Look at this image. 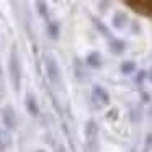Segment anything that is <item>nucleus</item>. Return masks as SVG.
<instances>
[{"label":"nucleus","instance_id":"nucleus-1","mask_svg":"<svg viewBox=\"0 0 152 152\" xmlns=\"http://www.w3.org/2000/svg\"><path fill=\"white\" fill-rule=\"evenodd\" d=\"M8 74H10V80L13 85L15 92H20L21 87V64H20V57H18L17 48H12L10 53V59H8Z\"/></svg>","mask_w":152,"mask_h":152},{"label":"nucleus","instance_id":"nucleus-2","mask_svg":"<svg viewBox=\"0 0 152 152\" xmlns=\"http://www.w3.org/2000/svg\"><path fill=\"white\" fill-rule=\"evenodd\" d=\"M44 69H46V75L49 79V82L56 87L62 85V74H61V67L57 64V61L54 59L51 54L44 56Z\"/></svg>","mask_w":152,"mask_h":152},{"label":"nucleus","instance_id":"nucleus-3","mask_svg":"<svg viewBox=\"0 0 152 152\" xmlns=\"http://www.w3.org/2000/svg\"><path fill=\"white\" fill-rule=\"evenodd\" d=\"M2 121H4V126L8 131H15L17 129L18 118H17V113H15V108L12 105L4 106V110H2Z\"/></svg>","mask_w":152,"mask_h":152},{"label":"nucleus","instance_id":"nucleus-4","mask_svg":"<svg viewBox=\"0 0 152 152\" xmlns=\"http://www.w3.org/2000/svg\"><path fill=\"white\" fill-rule=\"evenodd\" d=\"M92 98H93V102L98 103V106H108L110 103H111L110 93L106 92L102 85H93L92 87Z\"/></svg>","mask_w":152,"mask_h":152},{"label":"nucleus","instance_id":"nucleus-5","mask_svg":"<svg viewBox=\"0 0 152 152\" xmlns=\"http://www.w3.org/2000/svg\"><path fill=\"white\" fill-rule=\"evenodd\" d=\"M25 108L34 118L39 116V105H38V100L33 93H26V96H25Z\"/></svg>","mask_w":152,"mask_h":152},{"label":"nucleus","instance_id":"nucleus-6","mask_svg":"<svg viewBox=\"0 0 152 152\" xmlns=\"http://www.w3.org/2000/svg\"><path fill=\"white\" fill-rule=\"evenodd\" d=\"M85 137L87 142H92L98 139V124H96L95 119H88L85 124Z\"/></svg>","mask_w":152,"mask_h":152},{"label":"nucleus","instance_id":"nucleus-7","mask_svg":"<svg viewBox=\"0 0 152 152\" xmlns=\"http://www.w3.org/2000/svg\"><path fill=\"white\" fill-rule=\"evenodd\" d=\"M85 64L88 67H92V69H100V67L103 66L102 54H100L98 51H92V53H88L87 57H85Z\"/></svg>","mask_w":152,"mask_h":152},{"label":"nucleus","instance_id":"nucleus-8","mask_svg":"<svg viewBox=\"0 0 152 152\" xmlns=\"http://www.w3.org/2000/svg\"><path fill=\"white\" fill-rule=\"evenodd\" d=\"M111 21H113V28H115V30H124L126 25L129 23V18L124 12H115Z\"/></svg>","mask_w":152,"mask_h":152},{"label":"nucleus","instance_id":"nucleus-9","mask_svg":"<svg viewBox=\"0 0 152 152\" xmlns=\"http://www.w3.org/2000/svg\"><path fill=\"white\" fill-rule=\"evenodd\" d=\"M108 48H110V51H111L113 54H123L126 51V43L123 39H119V38H110V41H108Z\"/></svg>","mask_w":152,"mask_h":152},{"label":"nucleus","instance_id":"nucleus-10","mask_svg":"<svg viewBox=\"0 0 152 152\" xmlns=\"http://www.w3.org/2000/svg\"><path fill=\"white\" fill-rule=\"evenodd\" d=\"M46 31H48V36L51 38V39H59L61 36V25L57 23V21H51L48 20V26H46Z\"/></svg>","mask_w":152,"mask_h":152},{"label":"nucleus","instance_id":"nucleus-11","mask_svg":"<svg viewBox=\"0 0 152 152\" xmlns=\"http://www.w3.org/2000/svg\"><path fill=\"white\" fill-rule=\"evenodd\" d=\"M92 21H93V26H95V30L98 31V33L102 34V36L108 38V39L111 38V31H110V28L106 26V25L103 23L102 20H98L96 17H93V18H92Z\"/></svg>","mask_w":152,"mask_h":152},{"label":"nucleus","instance_id":"nucleus-12","mask_svg":"<svg viewBox=\"0 0 152 152\" xmlns=\"http://www.w3.org/2000/svg\"><path fill=\"white\" fill-rule=\"evenodd\" d=\"M36 12L38 15H39L41 18H44V20H49V7H48L46 0H36Z\"/></svg>","mask_w":152,"mask_h":152},{"label":"nucleus","instance_id":"nucleus-13","mask_svg":"<svg viewBox=\"0 0 152 152\" xmlns=\"http://www.w3.org/2000/svg\"><path fill=\"white\" fill-rule=\"evenodd\" d=\"M137 66H136L134 61H123L121 66H119V70H121L123 75H131V74L136 72Z\"/></svg>","mask_w":152,"mask_h":152},{"label":"nucleus","instance_id":"nucleus-14","mask_svg":"<svg viewBox=\"0 0 152 152\" xmlns=\"http://www.w3.org/2000/svg\"><path fill=\"white\" fill-rule=\"evenodd\" d=\"M8 144H10V139L0 131V152H5V149L8 147Z\"/></svg>","mask_w":152,"mask_h":152},{"label":"nucleus","instance_id":"nucleus-15","mask_svg":"<svg viewBox=\"0 0 152 152\" xmlns=\"http://www.w3.org/2000/svg\"><path fill=\"white\" fill-rule=\"evenodd\" d=\"M145 79H147V72H145V70H139L134 77V82L137 83V85H142V82H144Z\"/></svg>","mask_w":152,"mask_h":152},{"label":"nucleus","instance_id":"nucleus-16","mask_svg":"<svg viewBox=\"0 0 152 152\" xmlns=\"http://www.w3.org/2000/svg\"><path fill=\"white\" fill-rule=\"evenodd\" d=\"M5 96V80H4V70L0 67V98Z\"/></svg>","mask_w":152,"mask_h":152},{"label":"nucleus","instance_id":"nucleus-17","mask_svg":"<svg viewBox=\"0 0 152 152\" xmlns=\"http://www.w3.org/2000/svg\"><path fill=\"white\" fill-rule=\"evenodd\" d=\"M118 108H111L108 111V115H106V119H108V121H116V119H118Z\"/></svg>","mask_w":152,"mask_h":152},{"label":"nucleus","instance_id":"nucleus-18","mask_svg":"<svg viewBox=\"0 0 152 152\" xmlns=\"http://www.w3.org/2000/svg\"><path fill=\"white\" fill-rule=\"evenodd\" d=\"M54 152H67V147L64 144H54Z\"/></svg>","mask_w":152,"mask_h":152},{"label":"nucleus","instance_id":"nucleus-19","mask_svg":"<svg viewBox=\"0 0 152 152\" xmlns=\"http://www.w3.org/2000/svg\"><path fill=\"white\" fill-rule=\"evenodd\" d=\"M142 102H144V103H149V102H151V95H149V93H142Z\"/></svg>","mask_w":152,"mask_h":152},{"label":"nucleus","instance_id":"nucleus-20","mask_svg":"<svg viewBox=\"0 0 152 152\" xmlns=\"http://www.w3.org/2000/svg\"><path fill=\"white\" fill-rule=\"evenodd\" d=\"M147 79H149V80H151V82H152V67H151V69H149V72H147Z\"/></svg>","mask_w":152,"mask_h":152},{"label":"nucleus","instance_id":"nucleus-21","mask_svg":"<svg viewBox=\"0 0 152 152\" xmlns=\"http://www.w3.org/2000/svg\"><path fill=\"white\" fill-rule=\"evenodd\" d=\"M149 116H151V118H152V106H151V108H149Z\"/></svg>","mask_w":152,"mask_h":152},{"label":"nucleus","instance_id":"nucleus-22","mask_svg":"<svg viewBox=\"0 0 152 152\" xmlns=\"http://www.w3.org/2000/svg\"><path fill=\"white\" fill-rule=\"evenodd\" d=\"M36 152H44V151H36Z\"/></svg>","mask_w":152,"mask_h":152},{"label":"nucleus","instance_id":"nucleus-23","mask_svg":"<svg viewBox=\"0 0 152 152\" xmlns=\"http://www.w3.org/2000/svg\"><path fill=\"white\" fill-rule=\"evenodd\" d=\"M54 2H57V0H54Z\"/></svg>","mask_w":152,"mask_h":152}]
</instances>
